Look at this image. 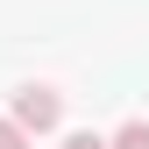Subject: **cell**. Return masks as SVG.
Wrapping results in <instances>:
<instances>
[{
	"label": "cell",
	"mask_w": 149,
	"mask_h": 149,
	"mask_svg": "<svg viewBox=\"0 0 149 149\" xmlns=\"http://www.w3.org/2000/svg\"><path fill=\"white\" fill-rule=\"evenodd\" d=\"M0 149H29V135H22L14 121H0Z\"/></svg>",
	"instance_id": "4"
},
{
	"label": "cell",
	"mask_w": 149,
	"mask_h": 149,
	"mask_svg": "<svg viewBox=\"0 0 149 149\" xmlns=\"http://www.w3.org/2000/svg\"><path fill=\"white\" fill-rule=\"evenodd\" d=\"M107 149H149V121H128V128H114V135H107Z\"/></svg>",
	"instance_id": "2"
},
{
	"label": "cell",
	"mask_w": 149,
	"mask_h": 149,
	"mask_svg": "<svg viewBox=\"0 0 149 149\" xmlns=\"http://www.w3.org/2000/svg\"><path fill=\"white\" fill-rule=\"evenodd\" d=\"M14 128H22V135H50V128L64 121V92L57 85H22L14 92V114H7Z\"/></svg>",
	"instance_id": "1"
},
{
	"label": "cell",
	"mask_w": 149,
	"mask_h": 149,
	"mask_svg": "<svg viewBox=\"0 0 149 149\" xmlns=\"http://www.w3.org/2000/svg\"><path fill=\"white\" fill-rule=\"evenodd\" d=\"M64 149H107V135H92V128H78V135H64Z\"/></svg>",
	"instance_id": "3"
}]
</instances>
